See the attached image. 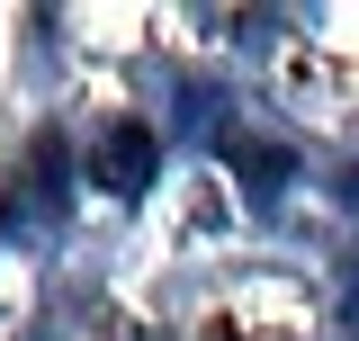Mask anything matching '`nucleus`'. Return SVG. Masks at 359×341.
Here are the masks:
<instances>
[{"mask_svg":"<svg viewBox=\"0 0 359 341\" xmlns=\"http://www.w3.org/2000/svg\"><path fill=\"white\" fill-rule=\"evenodd\" d=\"M153 153H162L153 126H144V117H117V126L90 144V180H99V189H117V198H135V189L153 180Z\"/></svg>","mask_w":359,"mask_h":341,"instance_id":"1","label":"nucleus"},{"mask_svg":"<svg viewBox=\"0 0 359 341\" xmlns=\"http://www.w3.org/2000/svg\"><path fill=\"white\" fill-rule=\"evenodd\" d=\"M224 162L243 170V180H252V189H278V180H287V162H278V153H261V144H252V135H224Z\"/></svg>","mask_w":359,"mask_h":341,"instance_id":"2","label":"nucleus"}]
</instances>
